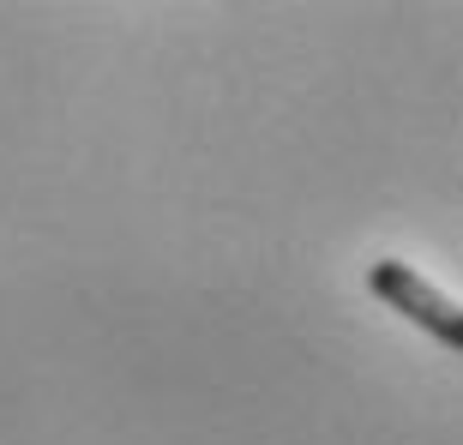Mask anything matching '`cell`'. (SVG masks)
<instances>
[{
  "mask_svg": "<svg viewBox=\"0 0 463 445\" xmlns=\"http://www.w3.org/2000/svg\"><path fill=\"white\" fill-rule=\"evenodd\" d=\"M367 289L385 301L392 313H403L410 326H421L439 349H463V313L446 289H433L421 271H410L403 259H373L367 265Z\"/></svg>",
  "mask_w": 463,
  "mask_h": 445,
  "instance_id": "cell-1",
  "label": "cell"
}]
</instances>
